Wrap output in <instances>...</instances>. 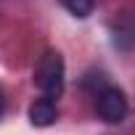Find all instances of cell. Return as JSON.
<instances>
[{
  "label": "cell",
  "mask_w": 135,
  "mask_h": 135,
  "mask_svg": "<svg viewBox=\"0 0 135 135\" xmlns=\"http://www.w3.org/2000/svg\"><path fill=\"white\" fill-rule=\"evenodd\" d=\"M35 82L48 98H58L64 93V58L56 50H48L40 56L35 66Z\"/></svg>",
  "instance_id": "obj_1"
},
{
  "label": "cell",
  "mask_w": 135,
  "mask_h": 135,
  "mask_svg": "<svg viewBox=\"0 0 135 135\" xmlns=\"http://www.w3.org/2000/svg\"><path fill=\"white\" fill-rule=\"evenodd\" d=\"M95 111L103 122L109 124H117L127 117V98L119 88H103L98 95H95Z\"/></svg>",
  "instance_id": "obj_2"
},
{
  "label": "cell",
  "mask_w": 135,
  "mask_h": 135,
  "mask_svg": "<svg viewBox=\"0 0 135 135\" xmlns=\"http://www.w3.org/2000/svg\"><path fill=\"white\" fill-rule=\"evenodd\" d=\"M56 119H58V109H56V101H53V98L42 95V98H37V101L29 106V122H32L35 127H48V124H53Z\"/></svg>",
  "instance_id": "obj_3"
},
{
  "label": "cell",
  "mask_w": 135,
  "mask_h": 135,
  "mask_svg": "<svg viewBox=\"0 0 135 135\" xmlns=\"http://www.w3.org/2000/svg\"><path fill=\"white\" fill-rule=\"evenodd\" d=\"M61 6L69 11L72 16H77V19H85V16H90L93 13V6H95V0H61Z\"/></svg>",
  "instance_id": "obj_4"
},
{
  "label": "cell",
  "mask_w": 135,
  "mask_h": 135,
  "mask_svg": "<svg viewBox=\"0 0 135 135\" xmlns=\"http://www.w3.org/2000/svg\"><path fill=\"white\" fill-rule=\"evenodd\" d=\"M3 109H6V101H3V90H0V114H3Z\"/></svg>",
  "instance_id": "obj_5"
}]
</instances>
